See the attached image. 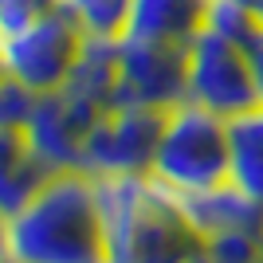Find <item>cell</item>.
<instances>
[{
  "label": "cell",
  "mask_w": 263,
  "mask_h": 263,
  "mask_svg": "<svg viewBox=\"0 0 263 263\" xmlns=\"http://www.w3.org/2000/svg\"><path fill=\"white\" fill-rule=\"evenodd\" d=\"M4 263H106L99 189L83 169L44 181L16 212H4Z\"/></svg>",
  "instance_id": "1"
},
{
  "label": "cell",
  "mask_w": 263,
  "mask_h": 263,
  "mask_svg": "<svg viewBox=\"0 0 263 263\" xmlns=\"http://www.w3.org/2000/svg\"><path fill=\"white\" fill-rule=\"evenodd\" d=\"M35 99L40 95H32L28 87L12 83V79H0V126L4 130H20L28 122V114H32Z\"/></svg>",
  "instance_id": "16"
},
{
  "label": "cell",
  "mask_w": 263,
  "mask_h": 263,
  "mask_svg": "<svg viewBox=\"0 0 263 263\" xmlns=\"http://www.w3.org/2000/svg\"><path fill=\"white\" fill-rule=\"evenodd\" d=\"M200 28H209V32L224 35V40H232V44H243V47H252L255 35L263 32V24L243 8L240 0H209L204 24H200Z\"/></svg>",
  "instance_id": "15"
},
{
  "label": "cell",
  "mask_w": 263,
  "mask_h": 263,
  "mask_svg": "<svg viewBox=\"0 0 263 263\" xmlns=\"http://www.w3.org/2000/svg\"><path fill=\"white\" fill-rule=\"evenodd\" d=\"M209 0H134L126 35L157 44H189L204 24Z\"/></svg>",
  "instance_id": "10"
},
{
  "label": "cell",
  "mask_w": 263,
  "mask_h": 263,
  "mask_svg": "<svg viewBox=\"0 0 263 263\" xmlns=\"http://www.w3.org/2000/svg\"><path fill=\"white\" fill-rule=\"evenodd\" d=\"M83 47V32L59 8L0 32V79H12L32 95L59 90Z\"/></svg>",
  "instance_id": "4"
},
{
  "label": "cell",
  "mask_w": 263,
  "mask_h": 263,
  "mask_svg": "<svg viewBox=\"0 0 263 263\" xmlns=\"http://www.w3.org/2000/svg\"><path fill=\"white\" fill-rule=\"evenodd\" d=\"M149 177L177 197L228 181V118L197 102H177L165 110Z\"/></svg>",
  "instance_id": "3"
},
{
  "label": "cell",
  "mask_w": 263,
  "mask_h": 263,
  "mask_svg": "<svg viewBox=\"0 0 263 263\" xmlns=\"http://www.w3.org/2000/svg\"><path fill=\"white\" fill-rule=\"evenodd\" d=\"M99 114H102L99 106H90L79 95H71L67 87H59V90H47V95L35 99L20 134L35 157H44L55 173H63V169H79L87 134Z\"/></svg>",
  "instance_id": "8"
},
{
  "label": "cell",
  "mask_w": 263,
  "mask_h": 263,
  "mask_svg": "<svg viewBox=\"0 0 263 263\" xmlns=\"http://www.w3.org/2000/svg\"><path fill=\"white\" fill-rule=\"evenodd\" d=\"M161 122H165V110L134 106V102H110L90 126L79 169L90 177L149 173L157 142H161Z\"/></svg>",
  "instance_id": "6"
},
{
  "label": "cell",
  "mask_w": 263,
  "mask_h": 263,
  "mask_svg": "<svg viewBox=\"0 0 263 263\" xmlns=\"http://www.w3.org/2000/svg\"><path fill=\"white\" fill-rule=\"evenodd\" d=\"M185 102H197L220 118H236L243 110L259 106L248 47L232 44L209 28H200L185 44Z\"/></svg>",
  "instance_id": "5"
},
{
  "label": "cell",
  "mask_w": 263,
  "mask_h": 263,
  "mask_svg": "<svg viewBox=\"0 0 263 263\" xmlns=\"http://www.w3.org/2000/svg\"><path fill=\"white\" fill-rule=\"evenodd\" d=\"M55 8V0H0V32L8 28H20V24L44 16Z\"/></svg>",
  "instance_id": "17"
},
{
  "label": "cell",
  "mask_w": 263,
  "mask_h": 263,
  "mask_svg": "<svg viewBox=\"0 0 263 263\" xmlns=\"http://www.w3.org/2000/svg\"><path fill=\"white\" fill-rule=\"evenodd\" d=\"M240 4H243L248 12H252V16H255L259 24H263V0H240Z\"/></svg>",
  "instance_id": "19"
},
{
  "label": "cell",
  "mask_w": 263,
  "mask_h": 263,
  "mask_svg": "<svg viewBox=\"0 0 263 263\" xmlns=\"http://www.w3.org/2000/svg\"><path fill=\"white\" fill-rule=\"evenodd\" d=\"M55 8L87 40H118L126 35L134 0H55Z\"/></svg>",
  "instance_id": "14"
},
{
  "label": "cell",
  "mask_w": 263,
  "mask_h": 263,
  "mask_svg": "<svg viewBox=\"0 0 263 263\" xmlns=\"http://www.w3.org/2000/svg\"><path fill=\"white\" fill-rule=\"evenodd\" d=\"M248 59H252V75H255V95H259V106H263V32L255 35V44L248 47Z\"/></svg>",
  "instance_id": "18"
},
{
  "label": "cell",
  "mask_w": 263,
  "mask_h": 263,
  "mask_svg": "<svg viewBox=\"0 0 263 263\" xmlns=\"http://www.w3.org/2000/svg\"><path fill=\"white\" fill-rule=\"evenodd\" d=\"M228 181L263 204V106L228 118Z\"/></svg>",
  "instance_id": "12"
},
{
  "label": "cell",
  "mask_w": 263,
  "mask_h": 263,
  "mask_svg": "<svg viewBox=\"0 0 263 263\" xmlns=\"http://www.w3.org/2000/svg\"><path fill=\"white\" fill-rule=\"evenodd\" d=\"M63 87L99 110L118 102V40H87L83 35L79 59Z\"/></svg>",
  "instance_id": "11"
},
{
  "label": "cell",
  "mask_w": 263,
  "mask_h": 263,
  "mask_svg": "<svg viewBox=\"0 0 263 263\" xmlns=\"http://www.w3.org/2000/svg\"><path fill=\"white\" fill-rule=\"evenodd\" d=\"M106 236V263H197L204 240L169 193L149 173L95 177Z\"/></svg>",
  "instance_id": "2"
},
{
  "label": "cell",
  "mask_w": 263,
  "mask_h": 263,
  "mask_svg": "<svg viewBox=\"0 0 263 263\" xmlns=\"http://www.w3.org/2000/svg\"><path fill=\"white\" fill-rule=\"evenodd\" d=\"M51 173L55 169L28 149L20 130L0 126V200H4V212H16L35 189H44Z\"/></svg>",
  "instance_id": "13"
},
{
  "label": "cell",
  "mask_w": 263,
  "mask_h": 263,
  "mask_svg": "<svg viewBox=\"0 0 263 263\" xmlns=\"http://www.w3.org/2000/svg\"><path fill=\"white\" fill-rule=\"evenodd\" d=\"M181 209L200 232V240H216V236H232V232L263 236V204L252 200L243 189H236L232 181H220L200 193H185Z\"/></svg>",
  "instance_id": "9"
},
{
  "label": "cell",
  "mask_w": 263,
  "mask_h": 263,
  "mask_svg": "<svg viewBox=\"0 0 263 263\" xmlns=\"http://www.w3.org/2000/svg\"><path fill=\"white\" fill-rule=\"evenodd\" d=\"M185 44L118 35V102L173 110L185 102Z\"/></svg>",
  "instance_id": "7"
}]
</instances>
